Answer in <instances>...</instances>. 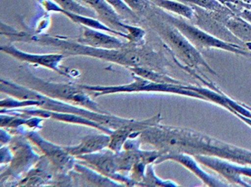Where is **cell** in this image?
<instances>
[{"label": "cell", "instance_id": "obj_1", "mask_svg": "<svg viewBox=\"0 0 251 187\" xmlns=\"http://www.w3.org/2000/svg\"><path fill=\"white\" fill-rule=\"evenodd\" d=\"M152 145L164 153L205 155L227 159L242 165H251V151L223 143L192 130L156 126L151 134Z\"/></svg>", "mask_w": 251, "mask_h": 187}, {"label": "cell", "instance_id": "obj_2", "mask_svg": "<svg viewBox=\"0 0 251 187\" xmlns=\"http://www.w3.org/2000/svg\"><path fill=\"white\" fill-rule=\"evenodd\" d=\"M30 41L41 45L58 48L64 54L94 57L126 65H141L148 55L142 49L129 46V45L123 49H102L50 36H32Z\"/></svg>", "mask_w": 251, "mask_h": 187}, {"label": "cell", "instance_id": "obj_3", "mask_svg": "<svg viewBox=\"0 0 251 187\" xmlns=\"http://www.w3.org/2000/svg\"><path fill=\"white\" fill-rule=\"evenodd\" d=\"M151 23L173 53L184 65L189 68L198 69L200 67H202L208 72L215 74L198 49L173 24L164 19L158 20L153 17L151 18Z\"/></svg>", "mask_w": 251, "mask_h": 187}, {"label": "cell", "instance_id": "obj_4", "mask_svg": "<svg viewBox=\"0 0 251 187\" xmlns=\"http://www.w3.org/2000/svg\"><path fill=\"white\" fill-rule=\"evenodd\" d=\"M156 13L161 18L176 27L198 49L216 48L238 55L251 56V52H248L242 46L221 40L213 35L206 33L205 30H201L186 22L182 19L173 17L162 11H157Z\"/></svg>", "mask_w": 251, "mask_h": 187}, {"label": "cell", "instance_id": "obj_5", "mask_svg": "<svg viewBox=\"0 0 251 187\" xmlns=\"http://www.w3.org/2000/svg\"><path fill=\"white\" fill-rule=\"evenodd\" d=\"M33 79L36 81L34 84L36 88H39L42 93L50 94L55 97L60 98L64 100L73 101L84 106L95 107L94 106H95V104L91 102L90 99L80 89L76 88L73 86L67 85V84L44 83L43 81L37 80L35 77Z\"/></svg>", "mask_w": 251, "mask_h": 187}, {"label": "cell", "instance_id": "obj_6", "mask_svg": "<svg viewBox=\"0 0 251 187\" xmlns=\"http://www.w3.org/2000/svg\"><path fill=\"white\" fill-rule=\"evenodd\" d=\"M41 4L43 5L44 8L47 11L61 13V14H64L66 17L70 19L72 21L77 23V24H82V25L86 26V27L94 29V30L106 31L108 33H111V34L115 35V36H122V37L126 38V39H128V36L126 33L119 31V30H113V29L110 28L108 26L103 24L102 21H100L99 20H96L94 17L80 15V14H75V13L64 11L62 8H60L52 0H43L41 2Z\"/></svg>", "mask_w": 251, "mask_h": 187}, {"label": "cell", "instance_id": "obj_7", "mask_svg": "<svg viewBox=\"0 0 251 187\" xmlns=\"http://www.w3.org/2000/svg\"><path fill=\"white\" fill-rule=\"evenodd\" d=\"M78 42L87 46L102 49H119L128 46V43H124L114 36L101 33L98 30L86 27L83 31V36L78 39Z\"/></svg>", "mask_w": 251, "mask_h": 187}, {"label": "cell", "instance_id": "obj_8", "mask_svg": "<svg viewBox=\"0 0 251 187\" xmlns=\"http://www.w3.org/2000/svg\"><path fill=\"white\" fill-rule=\"evenodd\" d=\"M167 159H172V160L176 161L179 163L182 164L185 166L190 169L194 172L197 176L199 177L202 181L207 185L211 187H224L226 184H223L222 181H219L217 178H214L211 175L204 172L198 165L195 160H194L192 157L188 156L186 153H168L161 155L157 161V163L162 162V161L167 160Z\"/></svg>", "mask_w": 251, "mask_h": 187}, {"label": "cell", "instance_id": "obj_9", "mask_svg": "<svg viewBox=\"0 0 251 187\" xmlns=\"http://www.w3.org/2000/svg\"><path fill=\"white\" fill-rule=\"evenodd\" d=\"M86 4L95 11L103 24L113 26L119 31L127 29V24L122 21V17L105 0H86Z\"/></svg>", "mask_w": 251, "mask_h": 187}, {"label": "cell", "instance_id": "obj_10", "mask_svg": "<svg viewBox=\"0 0 251 187\" xmlns=\"http://www.w3.org/2000/svg\"><path fill=\"white\" fill-rule=\"evenodd\" d=\"M1 51L9 54L21 61L40 64V65H45V66L49 67L55 71H58V72H61L60 70L58 69V65H59L60 62L64 58L63 55H33V54L22 52L13 46H1Z\"/></svg>", "mask_w": 251, "mask_h": 187}, {"label": "cell", "instance_id": "obj_11", "mask_svg": "<svg viewBox=\"0 0 251 187\" xmlns=\"http://www.w3.org/2000/svg\"><path fill=\"white\" fill-rule=\"evenodd\" d=\"M29 137H30L38 145L40 146L41 149L48 155L49 159L52 160L56 166L60 168L67 166V164L70 162L71 158L69 155L70 153L65 148L57 147L48 142L45 141L36 134H30Z\"/></svg>", "mask_w": 251, "mask_h": 187}, {"label": "cell", "instance_id": "obj_12", "mask_svg": "<svg viewBox=\"0 0 251 187\" xmlns=\"http://www.w3.org/2000/svg\"><path fill=\"white\" fill-rule=\"evenodd\" d=\"M111 137L104 135L88 136L83 139L82 143L75 147H64L70 154L79 155L92 153L97 150H101L103 147L109 145Z\"/></svg>", "mask_w": 251, "mask_h": 187}, {"label": "cell", "instance_id": "obj_13", "mask_svg": "<svg viewBox=\"0 0 251 187\" xmlns=\"http://www.w3.org/2000/svg\"><path fill=\"white\" fill-rule=\"evenodd\" d=\"M225 25L238 40L245 43L247 48L251 46V24L234 14L227 18Z\"/></svg>", "mask_w": 251, "mask_h": 187}, {"label": "cell", "instance_id": "obj_14", "mask_svg": "<svg viewBox=\"0 0 251 187\" xmlns=\"http://www.w3.org/2000/svg\"><path fill=\"white\" fill-rule=\"evenodd\" d=\"M79 157L87 161L88 163L95 166L98 170L106 175H113L118 170L117 158L110 153L103 154L86 155Z\"/></svg>", "mask_w": 251, "mask_h": 187}, {"label": "cell", "instance_id": "obj_15", "mask_svg": "<svg viewBox=\"0 0 251 187\" xmlns=\"http://www.w3.org/2000/svg\"><path fill=\"white\" fill-rule=\"evenodd\" d=\"M155 6L169 12L175 13L183 18L192 20L195 17L193 8L177 0H150Z\"/></svg>", "mask_w": 251, "mask_h": 187}, {"label": "cell", "instance_id": "obj_16", "mask_svg": "<svg viewBox=\"0 0 251 187\" xmlns=\"http://www.w3.org/2000/svg\"><path fill=\"white\" fill-rule=\"evenodd\" d=\"M186 2L202 8L208 12L215 13L222 15H234L233 11L220 3L218 0H186Z\"/></svg>", "mask_w": 251, "mask_h": 187}, {"label": "cell", "instance_id": "obj_17", "mask_svg": "<svg viewBox=\"0 0 251 187\" xmlns=\"http://www.w3.org/2000/svg\"><path fill=\"white\" fill-rule=\"evenodd\" d=\"M52 1L64 11L80 14V15L94 17V18L98 17L95 11L91 7L87 8V7L79 3L75 0H52Z\"/></svg>", "mask_w": 251, "mask_h": 187}, {"label": "cell", "instance_id": "obj_18", "mask_svg": "<svg viewBox=\"0 0 251 187\" xmlns=\"http://www.w3.org/2000/svg\"><path fill=\"white\" fill-rule=\"evenodd\" d=\"M105 1L117 11V14L122 17V19H126L134 23L139 21L140 17L134 11H132L123 0H105Z\"/></svg>", "mask_w": 251, "mask_h": 187}, {"label": "cell", "instance_id": "obj_19", "mask_svg": "<svg viewBox=\"0 0 251 187\" xmlns=\"http://www.w3.org/2000/svg\"><path fill=\"white\" fill-rule=\"evenodd\" d=\"M126 5L139 17L147 16L152 11L154 5L150 0H123Z\"/></svg>", "mask_w": 251, "mask_h": 187}, {"label": "cell", "instance_id": "obj_20", "mask_svg": "<svg viewBox=\"0 0 251 187\" xmlns=\"http://www.w3.org/2000/svg\"><path fill=\"white\" fill-rule=\"evenodd\" d=\"M235 168H236V172L239 175L251 177V168L247 167V166L242 167V166H236V165H235Z\"/></svg>", "mask_w": 251, "mask_h": 187}, {"label": "cell", "instance_id": "obj_21", "mask_svg": "<svg viewBox=\"0 0 251 187\" xmlns=\"http://www.w3.org/2000/svg\"><path fill=\"white\" fill-rule=\"evenodd\" d=\"M238 16L251 24V9H244L243 11L239 13Z\"/></svg>", "mask_w": 251, "mask_h": 187}, {"label": "cell", "instance_id": "obj_22", "mask_svg": "<svg viewBox=\"0 0 251 187\" xmlns=\"http://www.w3.org/2000/svg\"><path fill=\"white\" fill-rule=\"evenodd\" d=\"M235 115H237L240 119H242V121H245V123L248 124V125H251V118H246V117L242 116V115H239V114H235Z\"/></svg>", "mask_w": 251, "mask_h": 187}, {"label": "cell", "instance_id": "obj_23", "mask_svg": "<svg viewBox=\"0 0 251 187\" xmlns=\"http://www.w3.org/2000/svg\"><path fill=\"white\" fill-rule=\"evenodd\" d=\"M220 3L223 4L224 6L227 7L230 5L234 0H218Z\"/></svg>", "mask_w": 251, "mask_h": 187}, {"label": "cell", "instance_id": "obj_24", "mask_svg": "<svg viewBox=\"0 0 251 187\" xmlns=\"http://www.w3.org/2000/svg\"><path fill=\"white\" fill-rule=\"evenodd\" d=\"M241 1H242V2H245V3L251 5V0H241Z\"/></svg>", "mask_w": 251, "mask_h": 187}, {"label": "cell", "instance_id": "obj_25", "mask_svg": "<svg viewBox=\"0 0 251 187\" xmlns=\"http://www.w3.org/2000/svg\"><path fill=\"white\" fill-rule=\"evenodd\" d=\"M177 1H179V2H183V3H187V2H186V0H177Z\"/></svg>", "mask_w": 251, "mask_h": 187}, {"label": "cell", "instance_id": "obj_26", "mask_svg": "<svg viewBox=\"0 0 251 187\" xmlns=\"http://www.w3.org/2000/svg\"><path fill=\"white\" fill-rule=\"evenodd\" d=\"M81 2H84V3L86 4V0H80Z\"/></svg>", "mask_w": 251, "mask_h": 187}, {"label": "cell", "instance_id": "obj_27", "mask_svg": "<svg viewBox=\"0 0 251 187\" xmlns=\"http://www.w3.org/2000/svg\"><path fill=\"white\" fill-rule=\"evenodd\" d=\"M36 1H37V2H40V3H41V2H42V1H43V0H36Z\"/></svg>", "mask_w": 251, "mask_h": 187}, {"label": "cell", "instance_id": "obj_28", "mask_svg": "<svg viewBox=\"0 0 251 187\" xmlns=\"http://www.w3.org/2000/svg\"><path fill=\"white\" fill-rule=\"evenodd\" d=\"M249 49H251V47H249Z\"/></svg>", "mask_w": 251, "mask_h": 187}]
</instances>
